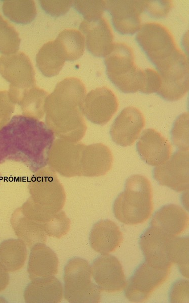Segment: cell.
Returning <instances> with one entry per match:
<instances>
[{
    "label": "cell",
    "mask_w": 189,
    "mask_h": 303,
    "mask_svg": "<svg viewBox=\"0 0 189 303\" xmlns=\"http://www.w3.org/2000/svg\"><path fill=\"white\" fill-rule=\"evenodd\" d=\"M122 239V234L118 226L109 220L96 223L89 235L91 247L102 255L114 251L120 245Z\"/></svg>",
    "instance_id": "obj_23"
},
{
    "label": "cell",
    "mask_w": 189,
    "mask_h": 303,
    "mask_svg": "<svg viewBox=\"0 0 189 303\" xmlns=\"http://www.w3.org/2000/svg\"><path fill=\"white\" fill-rule=\"evenodd\" d=\"M145 125L143 114L137 108L123 109L115 118L110 129L113 142L121 146L132 145L138 139Z\"/></svg>",
    "instance_id": "obj_18"
},
{
    "label": "cell",
    "mask_w": 189,
    "mask_h": 303,
    "mask_svg": "<svg viewBox=\"0 0 189 303\" xmlns=\"http://www.w3.org/2000/svg\"><path fill=\"white\" fill-rule=\"evenodd\" d=\"M141 159L152 166H158L170 157L172 148L168 140L155 129L145 130L137 143Z\"/></svg>",
    "instance_id": "obj_19"
},
{
    "label": "cell",
    "mask_w": 189,
    "mask_h": 303,
    "mask_svg": "<svg viewBox=\"0 0 189 303\" xmlns=\"http://www.w3.org/2000/svg\"><path fill=\"white\" fill-rule=\"evenodd\" d=\"M91 267L80 258H73L65 266L64 297L69 302L93 303L100 300L101 291L93 282Z\"/></svg>",
    "instance_id": "obj_8"
},
{
    "label": "cell",
    "mask_w": 189,
    "mask_h": 303,
    "mask_svg": "<svg viewBox=\"0 0 189 303\" xmlns=\"http://www.w3.org/2000/svg\"><path fill=\"white\" fill-rule=\"evenodd\" d=\"M43 10L53 17H59L65 15L72 6L73 1H40Z\"/></svg>",
    "instance_id": "obj_34"
},
{
    "label": "cell",
    "mask_w": 189,
    "mask_h": 303,
    "mask_svg": "<svg viewBox=\"0 0 189 303\" xmlns=\"http://www.w3.org/2000/svg\"><path fill=\"white\" fill-rule=\"evenodd\" d=\"M85 144L61 138L54 140L47 157L48 167L66 177L80 176V161Z\"/></svg>",
    "instance_id": "obj_10"
},
{
    "label": "cell",
    "mask_w": 189,
    "mask_h": 303,
    "mask_svg": "<svg viewBox=\"0 0 189 303\" xmlns=\"http://www.w3.org/2000/svg\"><path fill=\"white\" fill-rule=\"evenodd\" d=\"M172 7L170 1H145L144 11L155 18L166 16Z\"/></svg>",
    "instance_id": "obj_35"
},
{
    "label": "cell",
    "mask_w": 189,
    "mask_h": 303,
    "mask_svg": "<svg viewBox=\"0 0 189 303\" xmlns=\"http://www.w3.org/2000/svg\"><path fill=\"white\" fill-rule=\"evenodd\" d=\"M11 101L18 104L23 115L40 120L45 114L44 104L48 93L37 86L18 91H9Z\"/></svg>",
    "instance_id": "obj_25"
},
{
    "label": "cell",
    "mask_w": 189,
    "mask_h": 303,
    "mask_svg": "<svg viewBox=\"0 0 189 303\" xmlns=\"http://www.w3.org/2000/svg\"><path fill=\"white\" fill-rule=\"evenodd\" d=\"M9 283V276L7 272L0 264V292L6 289Z\"/></svg>",
    "instance_id": "obj_38"
},
{
    "label": "cell",
    "mask_w": 189,
    "mask_h": 303,
    "mask_svg": "<svg viewBox=\"0 0 189 303\" xmlns=\"http://www.w3.org/2000/svg\"><path fill=\"white\" fill-rule=\"evenodd\" d=\"M188 58L183 54L171 65L157 71L161 83L156 93L169 101L181 98L188 90Z\"/></svg>",
    "instance_id": "obj_13"
},
{
    "label": "cell",
    "mask_w": 189,
    "mask_h": 303,
    "mask_svg": "<svg viewBox=\"0 0 189 303\" xmlns=\"http://www.w3.org/2000/svg\"><path fill=\"white\" fill-rule=\"evenodd\" d=\"M172 140L180 150H188V114L180 115L174 122L171 131Z\"/></svg>",
    "instance_id": "obj_32"
},
{
    "label": "cell",
    "mask_w": 189,
    "mask_h": 303,
    "mask_svg": "<svg viewBox=\"0 0 189 303\" xmlns=\"http://www.w3.org/2000/svg\"><path fill=\"white\" fill-rule=\"evenodd\" d=\"M139 245L145 261L152 266L170 269L177 264L181 273L188 270V238L170 237L152 227L141 235Z\"/></svg>",
    "instance_id": "obj_4"
},
{
    "label": "cell",
    "mask_w": 189,
    "mask_h": 303,
    "mask_svg": "<svg viewBox=\"0 0 189 303\" xmlns=\"http://www.w3.org/2000/svg\"><path fill=\"white\" fill-rule=\"evenodd\" d=\"M118 107L114 93L106 87L91 90L85 96L82 112L91 122L103 125L109 122Z\"/></svg>",
    "instance_id": "obj_15"
},
{
    "label": "cell",
    "mask_w": 189,
    "mask_h": 303,
    "mask_svg": "<svg viewBox=\"0 0 189 303\" xmlns=\"http://www.w3.org/2000/svg\"><path fill=\"white\" fill-rule=\"evenodd\" d=\"M113 156L109 148L101 143L85 145L80 161V176L99 177L111 168Z\"/></svg>",
    "instance_id": "obj_21"
},
{
    "label": "cell",
    "mask_w": 189,
    "mask_h": 303,
    "mask_svg": "<svg viewBox=\"0 0 189 303\" xmlns=\"http://www.w3.org/2000/svg\"><path fill=\"white\" fill-rule=\"evenodd\" d=\"M30 197L22 208L37 221L45 223L61 211L66 198L64 188L56 172L44 167L32 175L28 186Z\"/></svg>",
    "instance_id": "obj_3"
},
{
    "label": "cell",
    "mask_w": 189,
    "mask_h": 303,
    "mask_svg": "<svg viewBox=\"0 0 189 303\" xmlns=\"http://www.w3.org/2000/svg\"><path fill=\"white\" fill-rule=\"evenodd\" d=\"M74 8L84 19H91L101 17L106 10L105 1L78 0L73 2Z\"/></svg>",
    "instance_id": "obj_33"
},
{
    "label": "cell",
    "mask_w": 189,
    "mask_h": 303,
    "mask_svg": "<svg viewBox=\"0 0 189 303\" xmlns=\"http://www.w3.org/2000/svg\"><path fill=\"white\" fill-rule=\"evenodd\" d=\"M11 223L16 235L29 247L38 243H45L47 235L43 224L25 216L20 208L12 214Z\"/></svg>",
    "instance_id": "obj_26"
},
{
    "label": "cell",
    "mask_w": 189,
    "mask_h": 303,
    "mask_svg": "<svg viewBox=\"0 0 189 303\" xmlns=\"http://www.w3.org/2000/svg\"><path fill=\"white\" fill-rule=\"evenodd\" d=\"M63 287L54 275L31 280L26 286L24 298L28 303L60 302L63 296Z\"/></svg>",
    "instance_id": "obj_22"
},
{
    "label": "cell",
    "mask_w": 189,
    "mask_h": 303,
    "mask_svg": "<svg viewBox=\"0 0 189 303\" xmlns=\"http://www.w3.org/2000/svg\"><path fill=\"white\" fill-rule=\"evenodd\" d=\"M66 60L54 40L43 45L36 56V66L45 76L57 75L63 67Z\"/></svg>",
    "instance_id": "obj_27"
},
{
    "label": "cell",
    "mask_w": 189,
    "mask_h": 303,
    "mask_svg": "<svg viewBox=\"0 0 189 303\" xmlns=\"http://www.w3.org/2000/svg\"><path fill=\"white\" fill-rule=\"evenodd\" d=\"M144 4L145 1H106V10L111 15L115 30L122 35H132L138 31Z\"/></svg>",
    "instance_id": "obj_14"
},
{
    "label": "cell",
    "mask_w": 189,
    "mask_h": 303,
    "mask_svg": "<svg viewBox=\"0 0 189 303\" xmlns=\"http://www.w3.org/2000/svg\"><path fill=\"white\" fill-rule=\"evenodd\" d=\"M15 104L11 100L8 91L0 90V130L10 120Z\"/></svg>",
    "instance_id": "obj_37"
},
{
    "label": "cell",
    "mask_w": 189,
    "mask_h": 303,
    "mask_svg": "<svg viewBox=\"0 0 189 303\" xmlns=\"http://www.w3.org/2000/svg\"><path fill=\"white\" fill-rule=\"evenodd\" d=\"M189 154L188 150L175 152L164 163L156 167L153 172L154 179L160 185L177 192L188 189Z\"/></svg>",
    "instance_id": "obj_11"
},
{
    "label": "cell",
    "mask_w": 189,
    "mask_h": 303,
    "mask_svg": "<svg viewBox=\"0 0 189 303\" xmlns=\"http://www.w3.org/2000/svg\"><path fill=\"white\" fill-rule=\"evenodd\" d=\"M1 174L0 173V181H1Z\"/></svg>",
    "instance_id": "obj_39"
},
{
    "label": "cell",
    "mask_w": 189,
    "mask_h": 303,
    "mask_svg": "<svg viewBox=\"0 0 189 303\" xmlns=\"http://www.w3.org/2000/svg\"><path fill=\"white\" fill-rule=\"evenodd\" d=\"M106 72L110 81L121 92L141 91L144 71L135 63L133 48L124 42L114 43L105 57Z\"/></svg>",
    "instance_id": "obj_6"
},
{
    "label": "cell",
    "mask_w": 189,
    "mask_h": 303,
    "mask_svg": "<svg viewBox=\"0 0 189 303\" xmlns=\"http://www.w3.org/2000/svg\"><path fill=\"white\" fill-rule=\"evenodd\" d=\"M144 82L141 92L150 94L157 92L161 86V78L157 71L150 68L143 70Z\"/></svg>",
    "instance_id": "obj_36"
},
{
    "label": "cell",
    "mask_w": 189,
    "mask_h": 303,
    "mask_svg": "<svg viewBox=\"0 0 189 303\" xmlns=\"http://www.w3.org/2000/svg\"><path fill=\"white\" fill-rule=\"evenodd\" d=\"M21 39L14 27L0 15V52L4 55L17 53Z\"/></svg>",
    "instance_id": "obj_31"
},
{
    "label": "cell",
    "mask_w": 189,
    "mask_h": 303,
    "mask_svg": "<svg viewBox=\"0 0 189 303\" xmlns=\"http://www.w3.org/2000/svg\"><path fill=\"white\" fill-rule=\"evenodd\" d=\"M31 248L27 266L30 280L57 274L58 259L50 248L44 243H38Z\"/></svg>",
    "instance_id": "obj_24"
},
{
    "label": "cell",
    "mask_w": 189,
    "mask_h": 303,
    "mask_svg": "<svg viewBox=\"0 0 189 303\" xmlns=\"http://www.w3.org/2000/svg\"><path fill=\"white\" fill-rule=\"evenodd\" d=\"M79 29L85 37L88 51L97 57H105L110 51L113 35L107 21L101 17L84 19Z\"/></svg>",
    "instance_id": "obj_17"
},
{
    "label": "cell",
    "mask_w": 189,
    "mask_h": 303,
    "mask_svg": "<svg viewBox=\"0 0 189 303\" xmlns=\"http://www.w3.org/2000/svg\"><path fill=\"white\" fill-rule=\"evenodd\" d=\"M150 224V227L167 236L176 237L187 228L188 216L180 206L169 204L155 212Z\"/></svg>",
    "instance_id": "obj_20"
},
{
    "label": "cell",
    "mask_w": 189,
    "mask_h": 303,
    "mask_svg": "<svg viewBox=\"0 0 189 303\" xmlns=\"http://www.w3.org/2000/svg\"><path fill=\"white\" fill-rule=\"evenodd\" d=\"M2 10L11 21L22 24L31 22L37 14L35 3L32 0H6Z\"/></svg>",
    "instance_id": "obj_30"
},
{
    "label": "cell",
    "mask_w": 189,
    "mask_h": 303,
    "mask_svg": "<svg viewBox=\"0 0 189 303\" xmlns=\"http://www.w3.org/2000/svg\"><path fill=\"white\" fill-rule=\"evenodd\" d=\"M0 74L10 83L9 90H21L36 86L32 64L23 52L2 55L0 57Z\"/></svg>",
    "instance_id": "obj_12"
},
{
    "label": "cell",
    "mask_w": 189,
    "mask_h": 303,
    "mask_svg": "<svg viewBox=\"0 0 189 303\" xmlns=\"http://www.w3.org/2000/svg\"><path fill=\"white\" fill-rule=\"evenodd\" d=\"M91 269L92 277L100 291L112 293L125 288V276L116 257L102 255L94 261Z\"/></svg>",
    "instance_id": "obj_16"
},
{
    "label": "cell",
    "mask_w": 189,
    "mask_h": 303,
    "mask_svg": "<svg viewBox=\"0 0 189 303\" xmlns=\"http://www.w3.org/2000/svg\"><path fill=\"white\" fill-rule=\"evenodd\" d=\"M27 256L26 244L20 238L5 240L0 244V264L8 272L20 270Z\"/></svg>",
    "instance_id": "obj_28"
},
{
    "label": "cell",
    "mask_w": 189,
    "mask_h": 303,
    "mask_svg": "<svg viewBox=\"0 0 189 303\" xmlns=\"http://www.w3.org/2000/svg\"><path fill=\"white\" fill-rule=\"evenodd\" d=\"M55 135L39 120L15 115L0 130V164L11 161L34 173L47 165Z\"/></svg>",
    "instance_id": "obj_1"
},
{
    "label": "cell",
    "mask_w": 189,
    "mask_h": 303,
    "mask_svg": "<svg viewBox=\"0 0 189 303\" xmlns=\"http://www.w3.org/2000/svg\"><path fill=\"white\" fill-rule=\"evenodd\" d=\"M86 90L75 77L58 82L46 98L45 124L58 138L79 141L85 135L87 125L82 112Z\"/></svg>",
    "instance_id": "obj_2"
},
{
    "label": "cell",
    "mask_w": 189,
    "mask_h": 303,
    "mask_svg": "<svg viewBox=\"0 0 189 303\" xmlns=\"http://www.w3.org/2000/svg\"><path fill=\"white\" fill-rule=\"evenodd\" d=\"M151 183L145 176L135 174L126 180L124 191L115 199L113 211L115 218L127 225L143 223L153 211Z\"/></svg>",
    "instance_id": "obj_5"
},
{
    "label": "cell",
    "mask_w": 189,
    "mask_h": 303,
    "mask_svg": "<svg viewBox=\"0 0 189 303\" xmlns=\"http://www.w3.org/2000/svg\"><path fill=\"white\" fill-rule=\"evenodd\" d=\"M67 61H74L83 54L85 40L84 35L75 29H65L54 40Z\"/></svg>",
    "instance_id": "obj_29"
},
{
    "label": "cell",
    "mask_w": 189,
    "mask_h": 303,
    "mask_svg": "<svg viewBox=\"0 0 189 303\" xmlns=\"http://www.w3.org/2000/svg\"><path fill=\"white\" fill-rule=\"evenodd\" d=\"M136 40L157 70L174 61L182 52L177 47L170 31L158 23H144Z\"/></svg>",
    "instance_id": "obj_7"
},
{
    "label": "cell",
    "mask_w": 189,
    "mask_h": 303,
    "mask_svg": "<svg viewBox=\"0 0 189 303\" xmlns=\"http://www.w3.org/2000/svg\"><path fill=\"white\" fill-rule=\"evenodd\" d=\"M170 269L155 267L145 261L127 282L125 296L130 301L146 300L153 291L167 280Z\"/></svg>",
    "instance_id": "obj_9"
}]
</instances>
